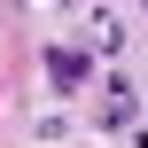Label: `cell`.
<instances>
[{"instance_id":"6da1fadb","label":"cell","mask_w":148,"mask_h":148,"mask_svg":"<svg viewBox=\"0 0 148 148\" xmlns=\"http://www.w3.org/2000/svg\"><path fill=\"white\" fill-rule=\"evenodd\" d=\"M47 86L55 94H86L94 86V47H47Z\"/></svg>"},{"instance_id":"7a4b0ae2","label":"cell","mask_w":148,"mask_h":148,"mask_svg":"<svg viewBox=\"0 0 148 148\" xmlns=\"http://www.w3.org/2000/svg\"><path fill=\"white\" fill-rule=\"evenodd\" d=\"M94 117H101V125H109V133H125V125H133V117H140V86H125V78H117V86H109V94H101V109H94Z\"/></svg>"},{"instance_id":"3957f363","label":"cell","mask_w":148,"mask_h":148,"mask_svg":"<svg viewBox=\"0 0 148 148\" xmlns=\"http://www.w3.org/2000/svg\"><path fill=\"white\" fill-rule=\"evenodd\" d=\"M133 148H148V125H140V117H133Z\"/></svg>"},{"instance_id":"277c9868","label":"cell","mask_w":148,"mask_h":148,"mask_svg":"<svg viewBox=\"0 0 148 148\" xmlns=\"http://www.w3.org/2000/svg\"><path fill=\"white\" fill-rule=\"evenodd\" d=\"M140 8H148V0H140Z\"/></svg>"}]
</instances>
